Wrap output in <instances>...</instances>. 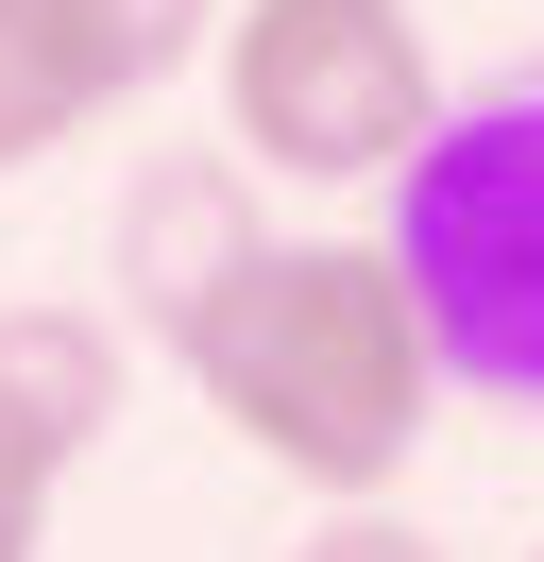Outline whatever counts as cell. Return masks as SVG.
Returning a JSON list of instances; mask_svg holds the SVG:
<instances>
[{
	"label": "cell",
	"mask_w": 544,
	"mask_h": 562,
	"mask_svg": "<svg viewBox=\"0 0 544 562\" xmlns=\"http://www.w3.org/2000/svg\"><path fill=\"white\" fill-rule=\"evenodd\" d=\"M52 18V52L86 69V103L120 120V103H154V86H188L204 69V35H222V0H34Z\"/></svg>",
	"instance_id": "8992f818"
},
{
	"label": "cell",
	"mask_w": 544,
	"mask_h": 562,
	"mask_svg": "<svg viewBox=\"0 0 544 562\" xmlns=\"http://www.w3.org/2000/svg\"><path fill=\"white\" fill-rule=\"evenodd\" d=\"M120 375H136V358H120L102 307H52V290L0 307V443H18L34 477H68V460L120 426Z\"/></svg>",
	"instance_id": "5b68a950"
},
{
	"label": "cell",
	"mask_w": 544,
	"mask_h": 562,
	"mask_svg": "<svg viewBox=\"0 0 544 562\" xmlns=\"http://www.w3.org/2000/svg\"><path fill=\"white\" fill-rule=\"evenodd\" d=\"M392 273L426 307L442 392L544 426V52L426 120V154L392 171Z\"/></svg>",
	"instance_id": "7a4b0ae2"
},
{
	"label": "cell",
	"mask_w": 544,
	"mask_h": 562,
	"mask_svg": "<svg viewBox=\"0 0 544 562\" xmlns=\"http://www.w3.org/2000/svg\"><path fill=\"white\" fill-rule=\"evenodd\" d=\"M52 494H68V477H34V460L0 443V562H34V546H52Z\"/></svg>",
	"instance_id": "9c48e42d"
},
{
	"label": "cell",
	"mask_w": 544,
	"mask_h": 562,
	"mask_svg": "<svg viewBox=\"0 0 544 562\" xmlns=\"http://www.w3.org/2000/svg\"><path fill=\"white\" fill-rule=\"evenodd\" d=\"M528 562H544V546H528Z\"/></svg>",
	"instance_id": "30bf717a"
},
{
	"label": "cell",
	"mask_w": 544,
	"mask_h": 562,
	"mask_svg": "<svg viewBox=\"0 0 544 562\" xmlns=\"http://www.w3.org/2000/svg\"><path fill=\"white\" fill-rule=\"evenodd\" d=\"M170 358L222 409V443H256L324 512L392 494L426 460V426H442V358H426V307H408L392 239H272Z\"/></svg>",
	"instance_id": "6da1fadb"
},
{
	"label": "cell",
	"mask_w": 544,
	"mask_h": 562,
	"mask_svg": "<svg viewBox=\"0 0 544 562\" xmlns=\"http://www.w3.org/2000/svg\"><path fill=\"white\" fill-rule=\"evenodd\" d=\"M256 256H272V222H256V171L238 154H154L120 188V324H154V341H188Z\"/></svg>",
	"instance_id": "277c9868"
},
{
	"label": "cell",
	"mask_w": 544,
	"mask_h": 562,
	"mask_svg": "<svg viewBox=\"0 0 544 562\" xmlns=\"http://www.w3.org/2000/svg\"><path fill=\"white\" fill-rule=\"evenodd\" d=\"M204 86H222V154L290 188H392L442 120L408 0H222Z\"/></svg>",
	"instance_id": "3957f363"
},
{
	"label": "cell",
	"mask_w": 544,
	"mask_h": 562,
	"mask_svg": "<svg viewBox=\"0 0 544 562\" xmlns=\"http://www.w3.org/2000/svg\"><path fill=\"white\" fill-rule=\"evenodd\" d=\"M290 562H442V546H426V528L392 512V494H358V512H324V528H306Z\"/></svg>",
	"instance_id": "ba28073f"
},
{
	"label": "cell",
	"mask_w": 544,
	"mask_h": 562,
	"mask_svg": "<svg viewBox=\"0 0 544 562\" xmlns=\"http://www.w3.org/2000/svg\"><path fill=\"white\" fill-rule=\"evenodd\" d=\"M86 69H68L52 52V18H34V0H0V171H34V154H68L86 137Z\"/></svg>",
	"instance_id": "52a82bcc"
}]
</instances>
